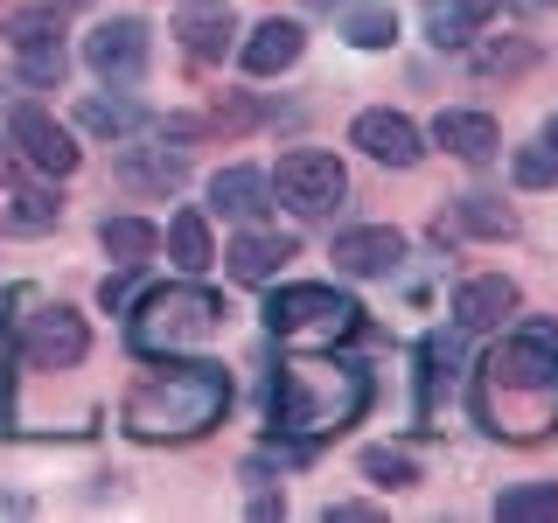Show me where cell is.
I'll return each mask as SVG.
<instances>
[{
    "instance_id": "8fae6325",
    "label": "cell",
    "mask_w": 558,
    "mask_h": 523,
    "mask_svg": "<svg viewBox=\"0 0 558 523\" xmlns=\"http://www.w3.org/2000/svg\"><path fill=\"white\" fill-rule=\"evenodd\" d=\"M349 147H363L384 168H418L426 139H418V126H412L405 112H363L356 126H349Z\"/></svg>"
},
{
    "instance_id": "d6a6232c",
    "label": "cell",
    "mask_w": 558,
    "mask_h": 523,
    "mask_svg": "<svg viewBox=\"0 0 558 523\" xmlns=\"http://www.w3.org/2000/svg\"><path fill=\"white\" fill-rule=\"evenodd\" d=\"M0 336H8V314H0Z\"/></svg>"
},
{
    "instance_id": "1f68e13d",
    "label": "cell",
    "mask_w": 558,
    "mask_h": 523,
    "mask_svg": "<svg viewBox=\"0 0 558 523\" xmlns=\"http://www.w3.org/2000/svg\"><path fill=\"white\" fill-rule=\"evenodd\" d=\"M314 8H336V0H314Z\"/></svg>"
},
{
    "instance_id": "3957f363",
    "label": "cell",
    "mask_w": 558,
    "mask_h": 523,
    "mask_svg": "<svg viewBox=\"0 0 558 523\" xmlns=\"http://www.w3.org/2000/svg\"><path fill=\"white\" fill-rule=\"evenodd\" d=\"M231 412V377L217 370V363H174V356H161V370H147L126 391V433L133 440H203L217 418Z\"/></svg>"
},
{
    "instance_id": "7402d4cb",
    "label": "cell",
    "mask_w": 558,
    "mask_h": 523,
    "mask_svg": "<svg viewBox=\"0 0 558 523\" xmlns=\"http://www.w3.org/2000/svg\"><path fill=\"white\" fill-rule=\"evenodd\" d=\"M77 126L84 133H105V139H126V133L147 126V112H140L133 98H84L77 105Z\"/></svg>"
},
{
    "instance_id": "cb8c5ba5",
    "label": "cell",
    "mask_w": 558,
    "mask_h": 523,
    "mask_svg": "<svg viewBox=\"0 0 558 523\" xmlns=\"http://www.w3.org/2000/svg\"><path fill=\"white\" fill-rule=\"evenodd\" d=\"M502 523H551L558 516V482H531V488H502L496 496Z\"/></svg>"
},
{
    "instance_id": "603a6c76",
    "label": "cell",
    "mask_w": 558,
    "mask_h": 523,
    "mask_svg": "<svg viewBox=\"0 0 558 523\" xmlns=\"http://www.w3.org/2000/svg\"><path fill=\"white\" fill-rule=\"evenodd\" d=\"M510 174H517V188H551L558 182V119H545V133H537L531 147H517Z\"/></svg>"
},
{
    "instance_id": "5b68a950",
    "label": "cell",
    "mask_w": 558,
    "mask_h": 523,
    "mask_svg": "<svg viewBox=\"0 0 558 523\" xmlns=\"http://www.w3.org/2000/svg\"><path fill=\"white\" fill-rule=\"evenodd\" d=\"M266 328L287 349H342L349 336H363V307L336 287H279L266 301Z\"/></svg>"
},
{
    "instance_id": "9c48e42d",
    "label": "cell",
    "mask_w": 558,
    "mask_h": 523,
    "mask_svg": "<svg viewBox=\"0 0 558 523\" xmlns=\"http://www.w3.org/2000/svg\"><path fill=\"white\" fill-rule=\"evenodd\" d=\"M84 349H92V328H84V314H70V307H43V314L28 321L22 356H28V370H77Z\"/></svg>"
},
{
    "instance_id": "9a60e30c",
    "label": "cell",
    "mask_w": 558,
    "mask_h": 523,
    "mask_svg": "<svg viewBox=\"0 0 558 523\" xmlns=\"http://www.w3.org/2000/svg\"><path fill=\"white\" fill-rule=\"evenodd\" d=\"M209 203H217V217L258 223V217L272 209V174H258V168H217V182H209Z\"/></svg>"
},
{
    "instance_id": "836d02e7",
    "label": "cell",
    "mask_w": 558,
    "mask_h": 523,
    "mask_svg": "<svg viewBox=\"0 0 558 523\" xmlns=\"http://www.w3.org/2000/svg\"><path fill=\"white\" fill-rule=\"evenodd\" d=\"M537 8H558V0H537Z\"/></svg>"
},
{
    "instance_id": "ba28073f",
    "label": "cell",
    "mask_w": 558,
    "mask_h": 523,
    "mask_svg": "<svg viewBox=\"0 0 558 523\" xmlns=\"http://www.w3.org/2000/svg\"><path fill=\"white\" fill-rule=\"evenodd\" d=\"M8 139L28 154V168H43V174H77V139H70V126H57V119L43 112V105H14V119H8Z\"/></svg>"
},
{
    "instance_id": "d4e9b609",
    "label": "cell",
    "mask_w": 558,
    "mask_h": 523,
    "mask_svg": "<svg viewBox=\"0 0 558 523\" xmlns=\"http://www.w3.org/2000/svg\"><path fill=\"white\" fill-rule=\"evenodd\" d=\"M57 217H63V203L49 196V188H14L8 196V231H22V238L57 231Z\"/></svg>"
},
{
    "instance_id": "8992f818",
    "label": "cell",
    "mask_w": 558,
    "mask_h": 523,
    "mask_svg": "<svg viewBox=\"0 0 558 523\" xmlns=\"http://www.w3.org/2000/svg\"><path fill=\"white\" fill-rule=\"evenodd\" d=\"M272 196L287 203L293 217H336L342 196H349V174H342L336 154H322V147H293V154H279Z\"/></svg>"
},
{
    "instance_id": "30bf717a",
    "label": "cell",
    "mask_w": 558,
    "mask_h": 523,
    "mask_svg": "<svg viewBox=\"0 0 558 523\" xmlns=\"http://www.w3.org/2000/svg\"><path fill=\"white\" fill-rule=\"evenodd\" d=\"M328 258H336V272H349V279H384V272L405 266V238H398L391 223H363V231H342Z\"/></svg>"
},
{
    "instance_id": "52a82bcc",
    "label": "cell",
    "mask_w": 558,
    "mask_h": 523,
    "mask_svg": "<svg viewBox=\"0 0 558 523\" xmlns=\"http://www.w3.org/2000/svg\"><path fill=\"white\" fill-rule=\"evenodd\" d=\"M147 22L140 14H112V22H98L92 35H84V63L98 70L105 84H140L147 77Z\"/></svg>"
},
{
    "instance_id": "f546056e",
    "label": "cell",
    "mask_w": 558,
    "mask_h": 523,
    "mask_svg": "<svg viewBox=\"0 0 558 523\" xmlns=\"http://www.w3.org/2000/svg\"><path fill=\"white\" fill-rule=\"evenodd\" d=\"M523 63H531V42H523V35H517V42H496V49H482V57H475L482 77H496V70H523Z\"/></svg>"
},
{
    "instance_id": "4fadbf2b",
    "label": "cell",
    "mask_w": 558,
    "mask_h": 523,
    "mask_svg": "<svg viewBox=\"0 0 558 523\" xmlns=\"http://www.w3.org/2000/svg\"><path fill=\"white\" fill-rule=\"evenodd\" d=\"M510 314H517V279L482 272V279H461V287H453V321H461L468 336H482V328H502Z\"/></svg>"
},
{
    "instance_id": "5bb4252c",
    "label": "cell",
    "mask_w": 558,
    "mask_h": 523,
    "mask_svg": "<svg viewBox=\"0 0 558 523\" xmlns=\"http://www.w3.org/2000/svg\"><path fill=\"white\" fill-rule=\"evenodd\" d=\"M301 49H307V28H301V22H279V14H272V22L252 28V42H244L238 57H244V70H252V77H279V70L301 63Z\"/></svg>"
},
{
    "instance_id": "2e32d148",
    "label": "cell",
    "mask_w": 558,
    "mask_h": 523,
    "mask_svg": "<svg viewBox=\"0 0 558 523\" xmlns=\"http://www.w3.org/2000/svg\"><path fill=\"white\" fill-rule=\"evenodd\" d=\"M119 182L147 188V196H168V188L189 182V154L182 147H126L119 154Z\"/></svg>"
},
{
    "instance_id": "ac0fdd59",
    "label": "cell",
    "mask_w": 558,
    "mask_h": 523,
    "mask_svg": "<svg viewBox=\"0 0 558 523\" xmlns=\"http://www.w3.org/2000/svg\"><path fill=\"white\" fill-rule=\"evenodd\" d=\"M293 258V238H272V231H244L231 252H223V266H231L238 287H266V279H279V266Z\"/></svg>"
},
{
    "instance_id": "e0dca14e",
    "label": "cell",
    "mask_w": 558,
    "mask_h": 523,
    "mask_svg": "<svg viewBox=\"0 0 558 523\" xmlns=\"http://www.w3.org/2000/svg\"><path fill=\"white\" fill-rule=\"evenodd\" d=\"M433 139L453 154V161H496V147H502V133H496V119L488 112H440L433 119Z\"/></svg>"
},
{
    "instance_id": "f1b7e54d",
    "label": "cell",
    "mask_w": 558,
    "mask_h": 523,
    "mask_svg": "<svg viewBox=\"0 0 558 523\" xmlns=\"http://www.w3.org/2000/svg\"><path fill=\"white\" fill-rule=\"evenodd\" d=\"M363 475H371L377 488H412L418 467H412V453H398V447H371L363 453Z\"/></svg>"
},
{
    "instance_id": "d6986e66",
    "label": "cell",
    "mask_w": 558,
    "mask_h": 523,
    "mask_svg": "<svg viewBox=\"0 0 558 523\" xmlns=\"http://www.w3.org/2000/svg\"><path fill=\"white\" fill-rule=\"evenodd\" d=\"M502 0H433L426 8V35L440 49H468L475 42V28H488V14H496Z\"/></svg>"
},
{
    "instance_id": "7c38bea8",
    "label": "cell",
    "mask_w": 558,
    "mask_h": 523,
    "mask_svg": "<svg viewBox=\"0 0 558 523\" xmlns=\"http://www.w3.org/2000/svg\"><path fill=\"white\" fill-rule=\"evenodd\" d=\"M231 35H238V14L223 8V0H189V8L174 14V42H182L196 63H223Z\"/></svg>"
},
{
    "instance_id": "4316f807",
    "label": "cell",
    "mask_w": 558,
    "mask_h": 523,
    "mask_svg": "<svg viewBox=\"0 0 558 523\" xmlns=\"http://www.w3.org/2000/svg\"><path fill=\"white\" fill-rule=\"evenodd\" d=\"M342 35H349L356 49H391V42H398V14H391V8H377V0H363V8H349Z\"/></svg>"
},
{
    "instance_id": "ffe728a7",
    "label": "cell",
    "mask_w": 558,
    "mask_h": 523,
    "mask_svg": "<svg viewBox=\"0 0 558 523\" xmlns=\"http://www.w3.org/2000/svg\"><path fill=\"white\" fill-rule=\"evenodd\" d=\"M98 244L119 258V266H147L154 244H161V231H154L147 217H105V223H98Z\"/></svg>"
},
{
    "instance_id": "7a4b0ae2",
    "label": "cell",
    "mask_w": 558,
    "mask_h": 523,
    "mask_svg": "<svg viewBox=\"0 0 558 523\" xmlns=\"http://www.w3.org/2000/svg\"><path fill=\"white\" fill-rule=\"evenodd\" d=\"M363 412H371V370L336 356V349H307V356H293V363L272 370V426L287 433L293 447L336 440Z\"/></svg>"
},
{
    "instance_id": "277c9868",
    "label": "cell",
    "mask_w": 558,
    "mask_h": 523,
    "mask_svg": "<svg viewBox=\"0 0 558 523\" xmlns=\"http://www.w3.org/2000/svg\"><path fill=\"white\" fill-rule=\"evenodd\" d=\"M223 328V301L209 287H196V279H182V287H154L147 301H140L133 314V349L140 356H182V349H203L209 336Z\"/></svg>"
},
{
    "instance_id": "4dcf8cb0",
    "label": "cell",
    "mask_w": 558,
    "mask_h": 523,
    "mask_svg": "<svg viewBox=\"0 0 558 523\" xmlns=\"http://www.w3.org/2000/svg\"><path fill=\"white\" fill-rule=\"evenodd\" d=\"M133 272H140V266H126V272H112V279H105V287H98V301H105V307H112V314H119V307H126V301H133V287H140V279H133Z\"/></svg>"
},
{
    "instance_id": "484cf974",
    "label": "cell",
    "mask_w": 558,
    "mask_h": 523,
    "mask_svg": "<svg viewBox=\"0 0 558 523\" xmlns=\"http://www.w3.org/2000/svg\"><path fill=\"white\" fill-rule=\"evenodd\" d=\"M453 231H475V238H510L517 231V217L502 209L496 196H461L453 203Z\"/></svg>"
},
{
    "instance_id": "6da1fadb",
    "label": "cell",
    "mask_w": 558,
    "mask_h": 523,
    "mask_svg": "<svg viewBox=\"0 0 558 523\" xmlns=\"http://www.w3.org/2000/svg\"><path fill=\"white\" fill-rule=\"evenodd\" d=\"M475 426L510 447H537L558 433V328L551 321H517L468 384Z\"/></svg>"
},
{
    "instance_id": "44dd1931",
    "label": "cell",
    "mask_w": 558,
    "mask_h": 523,
    "mask_svg": "<svg viewBox=\"0 0 558 523\" xmlns=\"http://www.w3.org/2000/svg\"><path fill=\"white\" fill-rule=\"evenodd\" d=\"M168 252H174V266H182L189 279L217 266V252H209V223H203V209H182V217L168 223Z\"/></svg>"
},
{
    "instance_id": "83f0119b",
    "label": "cell",
    "mask_w": 558,
    "mask_h": 523,
    "mask_svg": "<svg viewBox=\"0 0 558 523\" xmlns=\"http://www.w3.org/2000/svg\"><path fill=\"white\" fill-rule=\"evenodd\" d=\"M14 49H22V77H28V84H63L70 57H63L57 35H35V42H14Z\"/></svg>"
}]
</instances>
